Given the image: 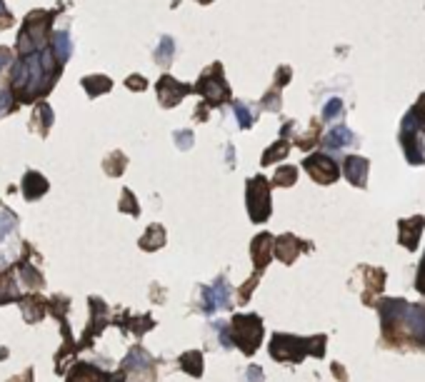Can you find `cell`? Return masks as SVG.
Masks as SVG:
<instances>
[{"mask_svg":"<svg viewBox=\"0 0 425 382\" xmlns=\"http://www.w3.org/2000/svg\"><path fill=\"white\" fill-rule=\"evenodd\" d=\"M368 170H370V160L360 158V155H348L345 163H343V175H345V180L355 187L368 185Z\"/></svg>","mask_w":425,"mask_h":382,"instance_id":"ac0fdd59","label":"cell"},{"mask_svg":"<svg viewBox=\"0 0 425 382\" xmlns=\"http://www.w3.org/2000/svg\"><path fill=\"white\" fill-rule=\"evenodd\" d=\"M343 113H345V105H343V100L333 98V100H328L326 108H323V121L331 123V121H335V118H340Z\"/></svg>","mask_w":425,"mask_h":382,"instance_id":"60d3db41","label":"cell"},{"mask_svg":"<svg viewBox=\"0 0 425 382\" xmlns=\"http://www.w3.org/2000/svg\"><path fill=\"white\" fill-rule=\"evenodd\" d=\"M138 245L143 247L145 252L161 250V247L166 245V228H163V225H158V223H153L148 230H145V235L140 238Z\"/></svg>","mask_w":425,"mask_h":382,"instance_id":"4316f807","label":"cell"},{"mask_svg":"<svg viewBox=\"0 0 425 382\" xmlns=\"http://www.w3.org/2000/svg\"><path fill=\"white\" fill-rule=\"evenodd\" d=\"M290 75H293V70H290L288 66L278 68V73H276V90H281L283 85H288V82H290Z\"/></svg>","mask_w":425,"mask_h":382,"instance_id":"7dc6e473","label":"cell"},{"mask_svg":"<svg viewBox=\"0 0 425 382\" xmlns=\"http://www.w3.org/2000/svg\"><path fill=\"white\" fill-rule=\"evenodd\" d=\"M50 53L56 55V61L61 63V66H66V63L70 61V55H73V40H70V35H68L66 30H61V33H53V35H50Z\"/></svg>","mask_w":425,"mask_h":382,"instance_id":"484cf974","label":"cell"},{"mask_svg":"<svg viewBox=\"0 0 425 382\" xmlns=\"http://www.w3.org/2000/svg\"><path fill=\"white\" fill-rule=\"evenodd\" d=\"M260 108H263V110H271V113H278V110L283 108L281 95H278V90H271V93H265V95H263V100H260Z\"/></svg>","mask_w":425,"mask_h":382,"instance_id":"7bdbcfd3","label":"cell"},{"mask_svg":"<svg viewBox=\"0 0 425 382\" xmlns=\"http://www.w3.org/2000/svg\"><path fill=\"white\" fill-rule=\"evenodd\" d=\"M198 3H203V6H208V3H213V0H198Z\"/></svg>","mask_w":425,"mask_h":382,"instance_id":"680465c9","label":"cell"},{"mask_svg":"<svg viewBox=\"0 0 425 382\" xmlns=\"http://www.w3.org/2000/svg\"><path fill=\"white\" fill-rule=\"evenodd\" d=\"M23 195H25V200H38V197H43L45 192H48V180H45L43 175L35 173V170H28V173L23 175Z\"/></svg>","mask_w":425,"mask_h":382,"instance_id":"cb8c5ba5","label":"cell"},{"mask_svg":"<svg viewBox=\"0 0 425 382\" xmlns=\"http://www.w3.org/2000/svg\"><path fill=\"white\" fill-rule=\"evenodd\" d=\"M195 121H198V123L208 121V105H203V103L198 105V110H195Z\"/></svg>","mask_w":425,"mask_h":382,"instance_id":"db71d44e","label":"cell"},{"mask_svg":"<svg viewBox=\"0 0 425 382\" xmlns=\"http://www.w3.org/2000/svg\"><path fill=\"white\" fill-rule=\"evenodd\" d=\"M273 242H276V238H273L271 233H260L253 238V242H250V257H253V268L255 273H263L265 268H268V262L273 260Z\"/></svg>","mask_w":425,"mask_h":382,"instance_id":"2e32d148","label":"cell"},{"mask_svg":"<svg viewBox=\"0 0 425 382\" xmlns=\"http://www.w3.org/2000/svg\"><path fill=\"white\" fill-rule=\"evenodd\" d=\"M155 90H158V103L163 108H175L185 95H193V85L175 80L173 75H161V80L155 82Z\"/></svg>","mask_w":425,"mask_h":382,"instance_id":"8fae6325","label":"cell"},{"mask_svg":"<svg viewBox=\"0 0 425 382\" xmlns=\"http://www.w3.org/2000/svg\"><path fill=\"white\" fill-rule=\"evenodd\" d=\"M230 288H228V280L218 278L210 288H203V312L205 315H213L218 310H230L233 302L228 297Z\"/></svg>","mask_w":425,"mask_h":382,"instance_id":"4fadbf2b","label":"cell"},{"mask_svg":"<svg viewBox=\"0 0 425 382\" xmlns=\"http://www.w3.org/2000/svg\"><path fill=\"white\" fill-rule=\"evenodd\" d=\"M18 273H20V280H23V285H25V288H30V290L43 288V275H40L38 268H33V265H30L28 257H23V260L18 262Z\"/></svg>","mask_w":425,"mask_h":382,"instance_id":"4dcf8cb0","label":"cell"},{"mask_svg":"<svg viewBox=\"0 0 425 382\" xmlns=\"http://www.w3.org/2000/svg\"><path fill=\"white\" fill-rule=\"evenodd\" d=\"M113 325H118V328L123 330V333H133V335H143L148 333L150 328L155 325L153 317L148 315H125V317H116V320H111Z\"/></svg>","mask_w":425,"mask_h":382,"instance_id":"d4e9b609","label":"cell"},{"mask_svg":"<svg viewBox=\"0 0 425 382\" xmlns=\"http://www.w3.org/2000/svg\"><path fill=\"white\" fill-rule=\"evenodd\" d=\"M61 73L63 66L56 61V55L50 53V48L35 50L25 58H18V63L11 70V85L8 87H11L18 105L38 103L56 87Z\"/></svg>","mask_w":425,"mask_h":382,"instance_id":"6da1fadb","label":"cell"},{"mask_svg":"<svg viewBox=\"0 0 425 382\" xmlns=\"http://www.w3.org/2000/svg\"><path fill=\"white\" fill-rule=\"evenodd\" d=\"M303 168L318 185H333V183L340 178V168H338L335 158H331V155L326 153L308 155V158L303 160Z\"/></svg>","mask_w":425,"mask_h":382,"instance_id":"9c48e42d","label":"cell"},{"mask_svg":"<svg viewBox=\"0 0 425 382\" xmlns=\"http://www.w3.org/2000/svg\"><path fill=\"white\" fill-rule=\"evenodd\" d=\"M290 153V140H285V137H281V140H276L271 145V148L265 150L263 153V158H260V165H273V163H278V160H283L285 155Z\"/></svg>","mask_w":425,"mask_h":382,"instance_id":"1f68e13d","label":"cell"},{"mask_svg":"<svg viewBox=\"0 0 425 382\" xmlns=\"http://www.w3.org/2000/svg\"><path fill=\"white\" fill-rule=\"evenodd\" d=\"M121 370H125V372H138V375H148V380L153 382L155 362L150 360V355L145 352L143 347H133L130 352H128L125 360H123Z\"/></svg>","mask_w":425,"mask_h":382,"instance_id":"d6986e66","label":"cell"},{"mask_svg":"<svg viewBox=\"0 0 425 382\" xmlns=\"http://www.w3.org/2000/svg\"><path fill=\"white\" fill-rule=\"evenodd\" d=\"M233 110H235V121H238V125L243 128V130H248V128H253L255 115H253V110H250L248 105L240 103V100H233Z\"/></svg>","mask_w":425,"mask_h":382,"instance_id":"8d00e7d4","label":"cell"},{"mask_svg":"<svg viewBox=\"0 0 425 382\" xmlns=\"http://www.w3.org/2000/svg\"><path fill=\"white\" fill-rule=\"evenodd\" d=\"M20 310H23V317H25V322H30V325H35V322H40L45 317V312H48V302L43 300V295H38V292H30V295H23L20 300Z\"/></svg>","mask_w":425,"mask_h":382,"instance_id":"44dd1931","label":"cell"},{"mask_svg":"<svg viewBox=\"0 0 425 382\" xmlns=\"http://www.w3.org/2000/svg\"><path fill=\"white\" fill-rule=\"evenodd\" d=\"M80 85H83V90L88 93V98H98V95L111 90L113 80L108 75H85L83 80H80Z\"/></svg>","mask_w":425,"mask_h":382,"instance_id":"f546056e","label":"cell"},{"mask_svg":"<svg viewBox=\"0 0 425 382\" xmlns=\"http://www.w3.org/2000/svg\"><path fill=\"white\" fill-rule=\"evenodd\" d=\"M18 228V218L8 208H0V240H6Z\"/></svg>","mask_w":425,"mask_h":382,"instance_id":"f35d334b","label":"cell"},{"mask_svg":"<svg viewBox=\"0 0 425 382\" xmlns=\"http://www.w3.org/2000/svg\"><path fill=\"white\" fill-rule=\"evenodd\" d=\"M11 61H13L11 50L3 48V45H0V73H3V68H8V63H11Z\"/></svg>","mask_w":425,"mask_h":382,"instance_id":"f5cc1de1","label":"cell"},{"mask_svg":"<svg viewBox=\"0 0 425 382\" xmlns=\"http://www.w3.org/2000/svg\"><path fill=\"white\" fill-rule=\"evenodd\" d=\"M125 87H128V90H135V93H140V90H145V87H148V80H145L143 75H128L125 78Z\"/></svg>","mask_w":425,"mask_h":382,"instance_id":"bcb514c9","label":"cell"},{"mask_svg":"<svg viewBox=\"0 0 425 382\" xmlns=\"http://www.w3.org/2000/svg\"><path fill=\"white\" fill-rule=\"evenodd\" d=\"M405 340L410 350L425 352V300L408 305L405 312Z\"/></svg>","mask_w":425,"mask_h":382,"instance_id":"30bf717a","label":"cell"},{"mask_svg":"<svg viewBox=\"0 0 425 382\" xmlns=\"http://www.w3.org/2000/svg\"><path fill=\"white\" fill-rule=\"evenodd\" d=\"M245 382H263V370L258 365H250L245 370Z\"/></svg>","mask_w":425,"mask_h":382,"instance_id":"816d5d0a","label":"cell"},{"mask_svg":"<svg viewBox=\"0 0 425 382\" xmlns=\"http://www.w3.org/2000/svg\"><path fill=\"white\" fill-rule=\"evenodd\" d=\"M228 165H233V145H228Z\"/></svg>","mask_w":425,"mask_h":382,"instance_id":"6f0895ef","label":"cell"},{"mask_svg":"<svg viewBox=\"0 0 425 382\" xmlns=\"http://www.w3.org/2000/svg\"><path fill=\"white\" fill-rule=\"evenodd\" d=\"M298 180V168L295 165H283L278 168V173L273 175V185L276 187H293Z\"/></svg>","mask_w":425,"mask_h":382,"instance_id":"e575fe53","label":"cell"},{"mask_svg":"<svg viewBox=\"0 0 425 382\" xmlns=\"http://www.w3.org/2000/svg\"><path fill=\"white\" fill-rule=\"evenodd\" d=\"M180 367L188 375L193 377H200L203 375V352H198V350H193V352H185V355H180Z\"/></svg>","mask_w":425,"mask_h":382,"instance_id":"836d02e7","label":"cell"},{"mask_svg":"<svg viewBox=\"0 0 425 382\" xmlns=\"http://www.w3.org/2000/svg\"><path fill=\"white\" fill-rule=\"evenodd\" d=\"M216 330L221 333V345L226 350L233 347V340H230V330H228V325H221V322H216Z\"/></svg>","mask_w":425,"mask_h":382,"instance_id":"681fc988","label":"cell"},{"mask_svg":"<svg viewBox=\"0 0 425 382\" xmlns=\"http://www.w3.org/2000/svg\"><path fill=\"white\" fill-rule=\"evenodd\" d=\"M230 340L233 347H240L243 355H255V350L263 343V320L258 315H235L230 320Z\"/></svg>","mask_w":425,"mask_h":382,"instance_id":"5b68a950","label":"cell"},{"mask_svg":"<svg viewBox=\"0 0 425 382\" xmlns=\"http://www.w3.org/2000/svg\"><path fill=\"white\" fill-rule=\"evenodd\" d=\"M408 300L403 297H381L376 300V310L381 315V345L398 352H410L408 340H405V312Z\"/></svg>","mask_w":425,"mask_h":382,"instance_id":"7a4b0ae2","label":"cell"},{"mask_svg":"<svg viewBox=\"0 0 425 382\" xmlns=\"http://www.w3.org/2000/svg\"><path fill=\"white\" fill-rule=\"evenodd\" d=\"M331 370L335 372V377H338V380H340V382H345V380H348V375H345V367H343V365H338V362H333V367H331Z\"/></svg>","mask_w":425,"mask_h":382,"instance_id":"11a10c76","label":"cell"},{"mask_svg":"<svg viewBox=\"0 0 425 382\" xmlns=\"http://www.w3.org/2000/svg\"><path fill=\"white\" fill-rule=\"evenodd\" d=\"M326 335H313V338H298V335H288V333H276L268 345V352H271L273 360L278 362H303L308 355L323 357L326 355Z\"/></svg>","mask_w":425,"mask_h":382,"instance_id":"3957f363","label":"cell"},{"mask_svg":"<svg viewBox=\"0 0 425 382\" xmlns=\"http://www.w3.org/2000/svg\"><path fill=\"white\" fill-rule=\"evenodd\" d=\"M353 145H358V137H355L353 133H350L345 125L333 128V130L328 133L326 137H323V148H326V150H333V153H340V150L353 148Z\"/></svg>","mask_w":425,"mask_h":382,"instance_id":"7402d4cb","label":"cell"},{"mask_svg":"<svg viewBox=\"0 0 425 382\" xmlns=\"http://www.w3.org/2000/svg\"><path fill=\"white\" fill-rule=\"evenodd\" d=\"M193 93L203 95L208 108H218V105L230 100V87H228L226 78H223V66L213 63L203 70V75L198 78V82L193 85Z\"/></svg>","mask_w":425,"mask_h":382,"instance_id":"8992f818","label":"cell"},{"mask_svg":"<svg viewBox=\"0 0 425 382\" xmlns=\"http://www.w3.org/2000/svg\"><path fill=\"white\" fill-rule=\"evenodd\" d=\"M111 325V315H108V305L100 297H90V325L83 333V340L78 343V347H90L95 335H100Z\"/></svg>","mask_w":425,"mask_h":382,"instance_id":"7c38bea8","label":"cell"},{"mask_svg":"<svg viewBox=\"0 0 425 382\" xmlns=\"http://www.w3.org/2000/svg\"><path fill=\"white\" fill-rule=\"evenodd\" d=\"M398 140H400V148L405 153V160L410 165H425V140L423 135L410 130H400L398 133Z\"/></svg>","mask_w":425,"mask_h":382,"instance_id":"e0dca14e","label":"cell"},{"mask_svg":"<svg viewBox=\"0 0 425 382\" xmlns=\"http://www.w3.org/2000/svg\"><path fill=\"white\" fill-rule=\"evenodd\" d=\"M305 250H313V245H310V242H303L298 235H290V233L281 235V238L273 242V255H276L281 262H285V265H293V262L298 260L300 252H305Z\"/></svg>","mask_w":425,"mask_h":382,"instance_id":"5bb4252c","label":"cell"},{"mask_svg":"<svg viewBox=\"0 0 425 382\" xmlns=\"http://www.w3.org/2000/svg\"><path fill=\"white\" fill-rule=\"evenodd\" d=\"M16 108H18V103H16V98H13L11 87H3V90H0V118L11 115Z\"/></svg>","mask_w":425,"mask_h":382,"instance_id":"b9f144b4","label":"cell"},{"mask_svg":"<svg viewBox=\"0 0 425 382\" xmlns=\"http://www.w3.org/2000/svg\"><path fill=\"white\" fill-rule=\"evenodd\" d=\"M50 125H53V110H50V105L45 103H38L35 105V110H33V121H30V128H33L38 135H48V130H50Z\"/></svg>","mask_w":425,"mask_h":382,"instance_id":"83f0119b","label":"cell"},{"mask_svg":"<svg viewBox=\"0 0 425 382\" xmlns=\"http://www.w3.org/2000/svg\"><path fill=\"white\" fill-rule=\"evenodd\" d=\"M18 300H20V292H18L13 270H0V305H8V302Z\"/></svg>","mask_w":425,"mask_h":382,"instance_id":"f1b7e54d","label":"cell"},{"mask_svg":"<svg viewBox=\"0 0 425 382\" xmlns=\"http://www.w3.org/2000/svg\"><path fill=\"white\" fill-rule=\"evenodd\" d=\"M66 382H111V375L90 362H75L66 375Z\"/></svg>","mask_w":425,"mask_h":382,"instance_id":"ffe728a7","label":"cell"},{"mask_svg":"<svg viewBox=\"0 0 425 382\" xmlns=\"http://www.w3.org/2000/svg\"><path fill=\"white\" fill-rule=\"evenodd\" d=\"M58 11H30L23 20L20 35H18L16 50L20 58L35 53V50L48 48V40L53 35V23H56Z\"/></svg>","mask_w":425,"mask_h":382,"instance_id":"277c9868","label":"cell"},{"mask_svg":"<svg viewBox=\"0 0 425 382\" xmlns=\"http://www.w3.org/2000/svg\"><path fill=\"white\" fill-rule=\"evenodd\" d=\"M425 228V218L423 215H413V218H403L398 220V242L405 247V250L415 252L420 245V235H423Z\"/></svg>","mask_w":425,"mask_h":382,"instance_id":"9a60e30c","label":"cell"},{"mask_svg":"<svg viewBox=\"0 0 425 382\" xmlns=\"http://www.w3.org/2000/svg\"><path fill=\"white\" fill-rule=\"evenodd\" d=\"M258 283H260V275L258 273H253V278L248 280V283L240 288V292H238V300L240 302H248L250 300V292H253L255 288H258Z\"/></svg>","mask_w":425,"mask_h":382,"instance_id":"ee69618b","label":"cell"},{"mask_svg":"<svg viewBox=\"0 0 425 382\" xmlns=\"http://www.w3.org/2000/svg\"><path fill=\"white\" fill-rule=\"evenodd\" d=\"M245 205L253 223H265L271 218L273 202H271V183L263 175H255L245 183Z\"/></svg>","mask_w":425,"mask_h":382,"instance_id":"52a82bcc","label":"cell"},{"mask_svg":"<svg viewBox=\"0 0 425 382\" xmlns=\"http://www.w3.org/2000/svg\"><path fill=\"white\" fill-rule=\"evenodd\" d=\"M118 208H121L123 213L133 215V218H135V215L140 213V205H138V200H135V195H133V192L128 190V187L121 192V205H118Z\"/></svg>","mask_w":425,"mask_h":382,"instance_id":"ab89813d","label":"cell"},{"mask_svg":"<svg viewBox=\"0 0 425 382\" xmlns=\"http://www.w3.org/2000/svg\"><path fill=\"white\" fill-rule=\"evenodd\" d=\"M175 148L178 150H190V148H193V133H190V130H178L175 133Z\"/></svg>","mask_w":425,"mask_h":382,"instance_id":"f6af8a7d","label":"cell"},{"mask_svg":"<svg viewBox=\"0 0 425 382\" xmlns=\"http://www.w3.org/2000/svg\"><path fill=\"white\" fill-rule=\"evenodd\" d=\"M355 278L363 280V288H360V300H363V305L373 307L378 297L383 295V290H386V270L373 268V265H360V268L355 270Z\"/></svg>","mask_w":425,"mask_h":382,"instance_id":"ba28073f","label":"cell"},{"mask_svg":"<svg viewBox=\"0 0 425 382\" xmlns=\"http://www.w3.org/2000/svg\"><path fill=\"white\" fill-rule=\"evenodd\" d=\"M400 130H410L423 135L425 133V93L418 98V103L403 115V123H400Z\"/></svg>","mask_w":425,"mask_h":382,"instance_id":"603a6c76","label":"cell"},{"mask_svg":"<svg viewBox=\"0 0 425 382\" xmlns=\"http://www.w3.org/2000/svg\"><path fill=\"white\" fill-rule=\"evenodd\" d=\"M16 23V18L11 16V11L6 8V3L0 0V27H11Z\"/></svg>","mask_w":425,"mask_h":382,"instance_id":"f907efd6","label":"cell"},{"mask_svg":"<svg viewBox=\"0 0 425 382\" xmlns=\"http://www.w3.org/2000/svg\"><path fill=\"white\" fill-rule=\"evenodd\" d=\"M415 290H418L420 295H425V252H423V260L418 265V275H415Z\"/></svg>","mask_w":425,"mask_h":382,"instance_id":"c3c4849f","label":"cell"},{"mask_svg":"<svg viewBox=\"0 0 425 382\" xmlns=\"http://www.w3.org/2000/svg\"><path fill=\"white\" fill-rule=\"evenodd\" d=\"M318 140H321V123L313 121L303 137H295V145H298L300 150H310Z\"/></svg>","mask_w":425,"mask_h":382,"instance_id":"74e56055","label":"cell"},{"mask_svg":"<svg viewBox=\"0 0 425 382\" xmlns=\"http://www.w3.org/2000/svg\"><path fill=\"white\" fill-rule=\"evenodd\" d=\"M125 165H128V158L121 153V150H116V153H111L108 158L103 160V170L111 175V178H118V175H123Z\"/></svg>","mask_w":425,"mask_h":382,"instance_id":"d590c367","label":"cell"},{"mask_svg":"<svg viewBox=\"0 0 425 382\" xmlns=\"http://www.w3.org/2000/svg\"><path fill=\"white\" fill-rule=\"evenodd\" d=\"M173 55H175V40H173L171 35H163L158 48H155V63L168 68L173 63Z\"/></svg>","mask_w":425,"mask_h":382,"instance_id":"d6a6232c","label":"cell"},{"mask_svg":"<svg viewBox=\"0 0 425 382\" xmlns=\"http://www.w3.org/2000/svg\"><path fill=\"white\" fill-rule=\"evenodd\" d=\"M11 382H33V370H28L25 375H18V377H13Z\"/></svg>","mask_w":425,"mask_h":382,"instance_id":"9f6ffc18","label":"cell"}]
</instances>
